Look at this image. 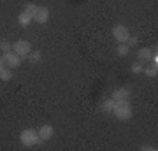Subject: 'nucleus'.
<instances>
[{
    "label": "nucleus",
    "instance_id": "obj_1",
    "mask_svg": "<svg viewBox=\"0 0 158 151\" xmlns=\"http://www.w3.org/2000/svg\"><path fill=\"white\" fill-rule=\"evenodd\" d=\"M113 114L118 118V120H121V121L130 120V118H132V114H134L132 106H130V100H116L114 109H113Z\"/></svg>",
    "mask_w": 158,
    "mask_h": 151
},
{
    "label": "nucleus",
    "instance_id": "obj_2",
    "mask_svg": "<svg viewBox=\"0 0 158 151\" xmlns=\"http://www.w3.org/2000/svg\"><path fill=\"white\" fill-rule=\"evenodd\" d=\"M19 142H21L25 148H34L37 144H42V141L39 137V132L34 128H25L19 134Z\"/></svg>",
    "mask_w": 158,
    "mask_h": 151
},
{
    "label": "nucleus",
    "instance_id": "obj_3",
    "mask_svg": "<svg viewBox=\"0 0 158 151\" xmlns=\"http://www.w3.org/2000/svg\"><path fill=\"white\" fill-rule=\"evenodd\" d=\"M113 37L116 39V42H118V44H127V40H128V37H130L128 27H127V25H123V23L114 25V27H113Z\"/></svg>",
    "mask_w": 158,
    "mask_h": 151
},
{
    "label": "nucleus",
    "instance_id": "obj_4",
    "mask_svg": "<svg viewBox=\"0 0 158 151\" xmlns=\"http://www.w3.org/2000/svg\"><path fill=\"white\" fill-rule=\"evenodd\" d=\"M2 60H4V65H7L9 69H18L21 65V56L16 55L12 49L2 53Z\"/></svg>",
    "mask_w": 158,
    "mask_h": 151
},
{
    "label": "nucleus",
    "instance_id": "obj_5",
    "mask_svg": "<svg viewBox=\"0 0 158 151\" xmlns=\"http://www.w3.org/2000/svg\"><path fill=\"white\" fill-rule=\"evenodd\" d=\"M12 51L16 53V55H19L23 58V56H27L32 51V44H30L28 40H25V39H19L16 40L14 44H12Z\"/></svg>",
    "mask_w": 158,
    "mask_h": 151
},
{
    "label": "nucleus",
    "instance_id": "obj_6",
    "mask_svg": "<svg viewBox=\"0 0 158 151\" xmlns=\"http://www.w3.org/2000/svg\"><path fill=\"white\" fill-rule=\"evenodd\" d=\"M130 97H132V90L123 86V88H118L113 91V99L114 100H130Z\"/></svg>",
    "mask_w": 158,
    "mask_h": 151
},
{
    "label": "nucleus",
    "instance_id": "obj_7",
    "mask_svg": "<svg viewBox=\"0 0 158 151\" xmlns=\"http://www.w3.org/2000/svg\"><path fill=\"white\" fill-rule=\"evenodd\" d=\"M37 132H39V137H40V141H42V142H46V141H49L51 137H53V134H55V128H53V127H51V125H42V127H40L39 130H37Z\"/></svg>",
    "mask_w": 158,
    "mask_h": 151
},
{
    "label": "nucleus",
    "instance_id": "obj_8",
    "mask_svg": "<svg viewBox=\"0 0 158 151\" xmlns=\"http://www.w3.org/2000/svg\"><path fill=\"white\" fill-rule=\"evenodd\" d=\"M151 55H153L151 48H141V49L137 51V62H141V63L149 62L151 60Z\"/></svg>",
    "mask_w": 158,
    "mask_h": 151
},
{
    "label": "nucleus",
    "instance_id": "obj_9",
    "mask_svg": "<svg viewBox=\"0 0 158 151\" xmlns=\"http://www.w3.org/2000/svg\"><path fill=\"white\" fill-rule=\"evenodd\" d=\"M34 19L37 23H40V25L48 23V19H49V9H48V7H39V11H37Z\"/></svg>",
    "mask_w": 158,
    "mask_h": 151
},
{
    "label": "nucleus",
    "instance_id": "obj_10",
    "mask_svg": "<svg viewBox=\"0 0 158 151\" xmlns=\"http://www.w3.org/2000/svg\"><path fill=\"white\" fill-rule=\"evenodd\" d=\"M32 21H34V18L30 16L28 12H25V11L18 16V23H19V27H23V28H28Z\"/></svg>",
    "mask_w": 158,
    "mask_h": 151
},
{
    "label": "nucleus",
    "instance_id": "obj_11",
    "mask_svg": "<svg viewBox=\"0 0 158 151\" xmlns=\"http://www.w3.org/2000/svg\"><path fill=\"white\" fill-rule=\"evenodd\" d=\"M114 104H116V100H114L113 97H111V99H106V100L102 102V109H104L106 112H111V114H113Z\"/></svg>",
    "mask_w": 158,
    "mask_h": 151
},
{
    "label": "nucleus",
    "instance_id": "obj_12",
    "mask_svg": "<svg viewBox=\"0 0 158 151\" xmlns=\"http://www.w3.org/2000/svg\"><path fill=\"white\" fill-rule=\"evenodd\" d=\"M12 79V70L9 67H2L0 69V81H11Z\"/></svg>",
    "mask_w": 158,
    "mask_h": 151
},
{
    "label": "nucleus",
    "instance_id": "obj_13",
    "mask_svg": "<svg viewBox=\"0 0 158 151\" xmlns=\"http://www.w3.org/2000/svg\"><path fill=\"white\" fill-rule=\"evenodd\" d=\"M27 58H28L30 63H39L42 60V55H40L39 51H30L28 55H27Z\"/></svg>",
    "mask_w": 158,
    "mask_h": 151
},
{
    "label": "nucleus",
    "instance_id": "obj_14",
    "mask_svg": "<svg viewBox=\"0 0 158 151\" xmlns=\"http://www.w3.org/2000/svg\"><path fill=\"white\" fill-rule=\"evenodd\" d=\"M116 53H118V56H128L130 53V46L128 44H118V49H116Z\"/></svg>",
    "mask_w": 158,
    "mask_h": 151
},
{
    "label": "nucleus",
    "instance_id": "obj_15",
    "mask_svg": "<svg viewBox=\"0 0 158 151\" xmlns=\"http://www.w3.org/2000/svg\"><path fill=\"white\" fill-rule=\"evenodd\" d=\"M23 11L28 12V14H30L32 18H35V14H37V11H39V6H35V4H27Z\"/></svg>",
    "mask_w": 158,
    "mask_h": 151
},
{
    "label": "nucleus",
    "instance_id": "obj_16",
    "mask_svg": "<svg viewBox=\"0 0 158 151\" xmlns=\"http://www.w3.org/2000/svg\"><path fill=\"white\" fill-rule=\"evenodd\" d=\"M142 72L146 74L148 78H156L158 76V67H148V69H142Z\"/></svg>",
    "mask_w": 158,
    "mask_h": 151
},
{
    "label": "nucleus",
    "instance_id": "obj_17",
    "mask_svg": "<svg viewBox=\"0 0 158 151\" xmlns=\"http://www.w3.org/2000/svg\"><path fill=\"white\" fill-rule=\"evenodd\" d=\"M142 63L141 62H135V63H132V67H130V70H132V74H141L142 72Z\"/></svg>",
    "mask_w": 158,
    "mask_h": 151
},
{
    "label": "nucleus",
    "instance_id": "obj_18",
    "mask_svg": "<svg viewBox=\"0 0 158 151\" xmlns=\"http://www.w3.org/2000/svg\"><path fill=\"white\" fill-rule=\"evenodd\" d=\"M12 49V44L9 40H0V51L2 53H6V51H11Z\"/></svg>",
    "mask_w": 158,
    "mask_h": 151
},
{
    "label": "nucleus",
    "instance_id": "obj_19",
    "mask_svg": "<svg viewBox=\"0 0 158 151\" xmlns=\"http://www.w3.org/2000/svg\"><path fill=\"white\" fill-rule=\"evenodd\" d=\"M127 44H128V46H137V44H139V39H137L135 35H130L128 40H127Z\"/></svg>",
    "mask_w": 158,
    "mask_h": 151
},
{
    "label": "nucleus",
    "instance_id": "obj_20",
    "mask_svg": "<svg viewBox=\"0 0 158 151\" xmlns=\"http://www.w3.org/2000/svg\"><path fill=\"white\" fill-rule=\"evenodd\" d=\"M4 67V60H2V56H0V69Z\"/></svg>",
    "mask_w": 158,
    "mask_h": 151
}]
</instances>
